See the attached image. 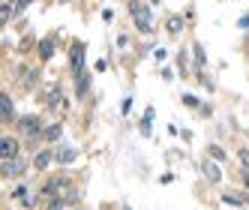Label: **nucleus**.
<instances>
[{"label":"nucleus","instance_id":"423d86ee","mask_svg":"<svg viewBox=\"0 0 249 210\" xmlns=\"http://www.w3.org/2000/svg\"><path fill=\"white\" fill-rule=\"evenodd\" d=\"M201 168H204V174H207V180H213V183H219V180H222V171L213 165V162H204Z\"/></svg>","mask_w":249,"mask_h":210},{"label":"nucleus","instance_id":"6e6552de","mask_svg":"<svg viewBox=\"0 0 249 210\" xmlns=\"http://www.w3.org/2000/svg\"><path fill=\"white\" fill-rule=\"evenodd\" d=\"M51 159H54V153H51V150H42L39 156H36V168L42 171V168H48L51 165Z\"/></svg>","mask_w":249,"mask_h":210},{"label":"nucleus","instance_id":"20e7f679","mask_svg":"<svg viewBox=\"0 0 249 210\" xmlns=\"http://www.w3.org/2000/svg\"><path fill=\"white\" fill-rule=\"evenodd\" d=\"M24 171V159H3V177H18V174Z\"/></svg>","mask_w":249,"mask_h":210},{"label":"nucleus","instance_id":"dca6fc26","mask_svg":"<svg viewBox=\"0 0 249 210\" xmlns=\"http://www.w3.org/2000/svg\"><path fill=\"white\" fill-rule=\"evenodd\" d=\"M207 153H210V156H213V159H225V153H222V147H210V150H207Z\"/></svg>","mask_w":249,"mask_h":210},{"label":"nucleus","instance_id":"2eb2a0df","mask_svg":"<svg viewBox=\"0 0 249 210\" xmlns=\"http://www.w3.org/2000/svg\"><path fill=\"white\" fill-rule=\"evenodd\" d=\"M195 60H198V66H204V48L195 45Z\"/></svg>","mask_w":249,"mask_h":210},{"label":"nucleus","instance_id":"7ed1b4c3","mask_svg":"<svg viewBox=\"0 0 249 210\" xmlns=\"http://www.w3.org/2000/svg\"><path fill=\"white\" fill-rule=\"evenodd\" d=\"M18 126H21V132H24L27 138H36V135H39V117H21Z\"/></svg>","mask_w":249,"mask_h":210},{"label":"nucleus","instance_id":"ddd939ff","mask_svg":"<svg viewBox=\"0 0 249 210\" xmlns=\"http://www.w3.org/2000/svg\"><path fill=\"white\" fill-rule=\"evenodd\" d=\"M45 138H48V141H54V138H60V126H48V129H45Z\"/></svg>","mask_w":249,"mask_h":210},{"label":"nucleus","instance_id":"412c9836","mask_svg":"<svg viewBox=\"0 0 249 210\" xmlns=\"http://www.w3.org/2000/svg\"><path fill=\"white\" fill-rule=\"evenodd\" d=\"M123 210H129V207H123Z\"/></svg>","mask_w":249,"mask_h":210},{"label":"nucleus","instance_id":"0eeeda50","mask_svg":"<svg viewBox=\"0 0 249 210\" xmlns=\"http://www.w3.org/2000/svg\"><path fill=\"white\" fill-rule=\"evenodd\" d=\"M51 54H54V42H51V39H42V42H39V57L48 60Z\"/></svg>","mask_w":249,"mask_h":210},{"label":"nucleus","instance_id":"a211bd4d","mask_svg":"<svg viewBox=\"0 0 249 210\" xmlns=\"http://www.w3.org/2000/svg\"><path fill=\"white\" fill-rule=\"evenodd\" d=\"M240 162H243V168L249 171V150H240Z\"/></svg>","mask_w":249,"mask_h":210},{"label":"nucleus","instance_id":"f257e3e1","mask_svg":"<svg viewBox=\"0 0 249 210\" xmlns=\"http://www.w3.org/2000/svg\"><path fill=\"white\" fill-rule=\"evenodd\" d=\"M132 15H135V24H138V30H144V33H150V12H147L144 6H138V3H132Z\"/></svg>","mask_w":249,"mask_h":210},{"label":"nucleus","instance_id":"f8f14e48","mask_svg":"<svg viewBox=\"0 0 249 210\" xmlns=\"http://www.w3.org/2000/svg\"><path fill=\"white\" fill-rule=\"evenodd\" d=\"M15 198H18L24 207H30V204H33V201H30V192H27V189H15Z\"/></svg>","mask_w":249,"mask_h":210},{"label":"nucleus","instance_id":"f3484780","mask_svg":"<svg viewBox=\"0 0 249 210\" xmlns=\"http://www.w3.org/2000/svg\"><path fill=\"white\" fill-rule=\"evenodd\" d=\"M27 3H30V0H12V6H15V12H21V9H24Z\"/></svg>","mask_w":249,"mask_h":210},{"label":"nucleus","instance_id":"9b49d317","mask_svg":"<svg viewBox=\"0 0 249 210\" xmlns=\"http://www.w3.org/2000/svg\"><path fill=\"white\" fill-rule=\"evenodd\" d=\"M87 81H90V78H87V72H78V84H75L78 96H84V93H87Z\"/></svg>","mask_w":249,"mask_h":210},{"label":"nucleus","instance_id":"6ab92c4d","mask_svg":"<svg viewBox=\"0 0 249 210\" xmlns=\"http://www.w3.org/2000/svg\"><path fill=\"white\" fill-rule=\"evenodd\" d=\"M60 207H63V201H60V198H54V201H51L45 210H60Z\"/></svg>","mask_w":249,"mask_h":210},{"label":"nucleus","instance_id":"f03ea898","mask_svg":"<svg viewBox=\"0 0 249 210\" xmlns=\"http://www.w3.org/2000/svg\"><path fill=\"white\" fill-rule=\"evenodd\" d=\"M18 156V141L15 138H3L0 141V159H15Z\"/></svg>","mask_w":249,"mask_h":210},{"label":"nucleus","instance_id":"1a4fd4ad","mask_svg":"<svg viewBox=\"0 0 249 210\" xmlns=\"http://www.w3.org/2000/svg\"><path fill=\"white\" fill-rule=\"evenodd\" d=\"M75 156H78V153H75V147H63V150H57V159H60L63 165H66V162H72Z\"/></svg>","mask_w":249,"mask_h":210},{"label":"nucleus","instance_id":"39448f33","mask_svg":"<svg viewBox=\"0 0 249 210\" xmlns=\"http://www.w3.org/2000/svg\"><path fill=\"white\" fill-rule=\"evenodd\" d=\"M69 63H72L75 72H81V66H84V45H72V51H69Z\"/></svg>","mask_w":249,"mask_h":210},{"label":"nucleus","instance_id":"4468645a","mask_svg":"<svg viewBox=\"0 0 249 210\" xmlns=\"http://www.w3.org/2000/svg\"><path fill=\"white\" fill-rule=\"evenodd\" d=\"M180 27H183V21H180V18H168V30H171V33H177Z\"/></svg>","mask_w":249,"mask_h":210},{"label":"nucleus","instance_id":"9d476101","mask_svg":"<svg viewBox=\"0 0 249 210\" xmlns=\"http://www.w3.org/2000/svg\"><path fill=\"white\" fill-rule=\"evenodd\" d=\"M0 111H3L6 120L12 117V99H9V96H0Z\"/></svg>","mask_w":249,"mask_h":210},{"label":"nucleus","instance_id":"aec40b11","mask_svg":"<svg viewBox=\"0 0 249 210\" xmlns=\"http://www.w3.org/2000/svg\"><path fill=\"white\" fill-rule=\"evenodd\" d=\"M225 201L228 204H243V198H237V195H225Z\"/></svg>","mask_w":249,"mask_h":210}]
</instances>
